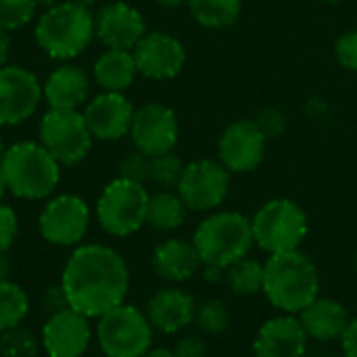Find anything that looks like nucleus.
Listing matches in <instances>:
<instances>
[{"label":"nucleus","instance_id":"obj_1","mask_svg":"<svg viewBox=\"0 0 357 357\" xmlns=\"http://www.w3.org/2000/svg\"><path fill=\"white\" fill-rule=\"evenodd\" d=\"M61 289L71 310L86 318H100L121 305L130 289L123 257L105 245H82L65 264Z\"/></svg>","mask_w":357,"mask_h":357},{"label":"nucleus","instance_id":"obj_2","mask_svg":"<svg viewBox=\"0 0 357 357\" xmlns=\"http://www.w3.org/2000/svg\"><path fill=\"white\" fill-rule=\"evenodd\" d=\"M264 295L284 314L305 310L320 297V274L312 257L299 249L270 255L264 264Z\"/></svg>","mask_w":357,"mask_h":357},{"label":"nucleus","instance_id":"obj_3","mask_svg":"<svg viewBox=\"0 0 357 357\" xmlns=\"http://www.w3.org/2000/svg\"><path fill=\"white\" fill-rule=\"evenodd\" d=\"M33 33L36 42L48 56L67 61L86 50L96 36L94 15L75 0L59 2L42 13Z\"/></svg>","mask_w":357,"mask_h":357},{"label":"nucleus","instance_id":"obj_4","mask_svg":"<svg viewBox=\"0 0 357 357\" xmlns=\"http://www.w3.org/2000/svg\"><path fill=\"white\" fill-rule=\"evenodd\" d=\"M61 165L38 142H17L0 159L6 190L19 199H46L59 184Z\"/></svg>","mask_w":357,"mask_h":357},{"label":"nucleus","instance_id":"obj_5","mask_svg":"<svg viewBox=\"0 0 357 357\" xmlns=\"http://www.w3.org/2000/svg\"><path fill=\"white\" fill-rule=\"evenodd\" d=\"M201 264L226 270L249 255L255 245L251 220L236 211H220L199 224L192 236Z\"/></svg>","mask_w":357,"mask_h":357},{"label":"nucleus","instance_id":"obj_6","mask_svg":"<svg viewBox=\"0 0 357 357\" xmlns=\"http://www.w3.org/2000/svg\"><path fill=\"white\" fill-rule=\"evenodd\" d=\"M253 238L270 255L297 251L307 236L310 224L305 211L291 199H272L251 218Z\"/></svg>","mask_w":357,"mask_h":357},{"label":"nucleus","instance_id":"obj_7","mask_svg":"<svg viewBox=\"0 0 357 357\" xmlns=\"http://www.w3.org/2000/svg\"><path fill=\"white\" fill-rule=\"evenodd\" d=\"M153 331L146 314L121 303L100 316L96 337L107 357H142L151 349Z\"/></svg>","mask_w":357,"mask_h":357},{"label":"nucleus","instance_id":"obj_8","mask_svg":"<svg viewBox=\"0 0 357 357\" xmlns=\"http://www.w3.org/2000/svg\"><path fill=\"white\" fill-rule=\"evenodd\" d=\"M149 192L144 184L117 178L105 186L96 203V218L105 232L113 236H130L146 224Z\"/></svg>","mask_w":357,"mask_h":357},{"label":"nucleus","instance_id":"obj_9","mask_svg":"<svg viewBox=\"0 0 357 357\" xmlns=\"http://www.w3.org/2000/svg\"><path fill=\"white\" fill-rule=\"evenodd\" d=\"M92 134L79 111H54L50 109L40 121V144L56 159L59 165L79 163L90 146Z\"/></svg>","mask_w":357,"mask_h":357},{"label":"nucleus","instance_id":"obj_10","mask_svg":"<svg viewBox=\"0 0 357 357\" xmlns=\"http://www.w3.org/2000/svg\"><path fill=\"white\" fill-rule=\"evenodd\" d=\"M178 195L192 211H209L224 203L230 190V172L211 159H199L184 167Z\"/></svg>","mask_w":357,"mask_h":357},{"label":"nucleus","instance_id":"obj_11","mask_svg":"<svg viewBox=\"0 0 357 357\" xmlns=\"http://www.w3.org/2000/svg\"><path fill=\"white\" fill-rule=\"evenodd\" d=\"M178 117L176 113L159 102H149L134 111L130 136L136 146V151L157 157L163 153H172L178 144Z\"/></svg>","mask_w":357,"mask_h":357},{"label":"nucleus","instance_id":"obj_12","mask_svg":"<svg viewBox=\"0 0 357 357\" xmlns=\"http://www.w3.org/2000/svg\"><path fill=\"white\" fill-rule=\"evenodd\" d=\"M40 234L59 247H69L79 243L90 224L88 205L75 195H61L46 203L40 213Z\"/></svg>","mask_w":357,"mask_h":357},{"label":"nucleus","instance_id":"obj_13","mask_svg":"<svg viewBox=\"0 0 357 357\" xmlns=\"http://www.w3.org/2000/svg\"><path fill=\"white\" fill-rule=\"evenodd\" d=\"M268 138L253 119L230 123L218 140L220 163L234 174H247L259 167L266 155Z\"/></svg>","mask_w":357,"mask_h":357},{"label":"nucleus","instance_id":"obj_14","mask_svg":"<svg viewBox=\"0 0 357 357\" xmlns=\"http://www.w3.org/2000/svg\"><path fill=\"white\" fill-rule=\"evenodd\" d=\"M42 98L38 77L19 65L0 67V126H17L33 115Z\"/></svg>","mask_w":357,"mask_h":357},{"label":"nucleus","instance_id":"obj_15","mask_svg":"<svg viewBox=\"0 0 357 357\" xmlns=\"http://www.w3.org/2000/svg\"><path fill=\"white\" fill-rule=\"evenodd\" d=\"M132 54L138 73L151 79H172L186 63V50L182 42L163 31L144 33V38L134 46Z\"/></svg>","mask_w":357,"mask_h":357},{"label":"nucleus","instance_id":"obj_16","mask_svg":"<svg viewBox=\"0 0 357 357\" xmlns=\"http://www.w3.org/2000/svg\"><path fill=\"white\" fill-rule=\"evenodd\" d=\"M94 31L107 48L134 50L146 33V23L140 10L132 4L109 2L94 15Z\"/></svg>","mask_w":357,"mask_h":357},{"label":"nucleus","instance_id":"obj_17","mask_svg":"<svg viewBox=\"0 0 357 357\" xmlns=\"http://www.w3.org/2000/svg\"><path fill=\"white\" fill-rule=\"evenodd\" d=\"M42 345L48 357H82L90 345L88 318L71 307L52 314L42 328Z\"/></svg>","mask_w":357,"mask_h":357},{"label":"nucleus","instance_id":"obj_18","mask_svg":"<svg viewBox=\"0 0 357 357\" xmlns=\"http://www.w3.org/2000/svg\"><path fill=\"white\" fill-rule=\"evenodd\" d=\"M84 117L92 138L119 140L130 134L134 107L121 92H102L86 105Z\"/></svg>","mask_w":357,"mask_h":357},{"label":"nucleus","instance_id":"obj_19","mask_svg":"<svg viewBox=\"0 0 357 357\" xmlns=\"http://www.w3.org/2000/svg\"><path fill=\"white\" fill-rule=\"evenodd\" d=\"M307 333L293 314L268 320L253 343L255 357H303L307 349Z\"/></svg>","mask_w":357,"mask_h":357},{"label":"nucleus","instance_id":"obj_20","mask_svg":"<svg viewBox=\"0 0 357 357\" xmlns=\"http://www.w3.org/2000/svg\"><path fill=\"white\" fill-rule=\"evenodd\" d=\"M197 303L180 289H163L149 299L146 318L151 326L159 333L174 335L184 331L195 322Z\"/></svg>","mask_w":357,"mask_h":357},{"label":"nucleus","instance_id":"obj_21","mask_svg":"<svg viewBox=\"0 0 357 357\" xmlns=\"http://www.w3.org/2000/svg\"><path fill=\"white\" fill-rule=\"evenodd\" d=\"M90 92L88 75L77 65L56 67L42 86V96L54 111H77Z\"/></svg>","mask_w":357,"mask_h":357},{"label":"nucleus","instance_id":"obj_22","mask_svg":"<svg viewBox=\"0 0 357 357\" xmlns=\"http://www.w3.org/2000/svg\"><path fill=\"white\" fill-rule=\"evenodd\" d=\"M151 264L155 274L167 282L188 280L203 266L197 247L184 238H167L161 245H157Z\"/></svg>","mask_w":357,"mask_h":357},{"label":"nucleus","instance_id":"obj_23","mask_svg":"<svg viewBox=\"0 0 357 357\" xmlns=\"http://www.w3.org/2000/svg\"><path fill=\"white\" fill-rule=\"evenodd\" d=\"M299 322L310 339L328 343V341H339L351 320L341 301L318 297L305 310L299 312Z\"/></svg>","mask_w":357,"mask_h":357},{"label":"nucleus","instance_id":"obj_24","mask_svg":"<svg viewBox=\"0 0 357 357\" xmlns=\"http://www.w3.org/2000/svg\"><path fill=\"white\" fill-rule=\"evenodd\" d=\"M136 61L132 50H105L94 63V77L105 92H123L136 77Z\"/></svg>","mask_w":357,"mask_h":357},{"label":"nucleus","instance_id":"obj_25","mask_svg":"<svg viewBox=\"0 0 357 357\" xmlns=\"http://www.w3.org/2000/svg\"><path fill=\"white\" fill-rule=\"evenodd\" d=\"M186 203L178 192L161 190L157 195L149 197V209H146V224L161 232L178 230L186 220Z\"/></svg>","mask_w":357,"mask_h":357},{"label":"nucleus","instance_id":"obj_26","mask_svg":"<svg viewBox=\"0 0 357 357\" xmlns=\"http://www.w3.org/2000/svg\"><path fill=\"white\" fill-rule=\"evenodd\" d=\"M188 8L203 27L224 29L238 21L243 0H188Z\"/></svg>","mask_w":357,"mask_h":357},{"label":"nucleus","instance_id":"obj_27","mask_svg":"<svg viewBox=\"0 0 357 357\" xmlns=\"http://www.w3.org/2000/svg\"><path fill=\"white\" fill-rule=\"evenodd\" d=\"M226 282L232 293L241 297H251L264 291V264L243 257L226 268Z\"/></svg>","mask_w":357,"mask_h":357},{"label":"nucleus","instance_id":"obj_28","mask_svg":"<svg viewBox=\"0 0 357 357\" xmlns=\"http://www.w3.org/2000/svg\"><path fill=\"white\" fill-rule=\"evenodd\" d=\"M29 312V299L25 291L10 282V280H0V333L19 326Z\"/></svg>","mask_w":357,"mask_h":357},{"label":"nucleus","instance_id":"obj_29","mask_svg":"<svg viewBox=\"0 0 357 357\" xmlns=\"http://www.w3.org/2000/svg\"><path fill=\"white\" fill-rule=\"evenodd\" d=\"M184 161L172 153H163L157 157H151V180L161 186L163 190H172L178 188L182 174H184Z\"/></svg>","mask_w":357,"mask_h":357},{"label":"nucleus","instance_id":"obj_30","mask_svg":"<svg viewBox=\"0 0 357 357\" xmlns=\"http://www.w3.org/2000/svg\"><path fill=\"white\" fill-rule=\"evenodd\" d=\"M195 324L199 326L201 333L222 335L230 324V312L224 301H218V299L203 301L201 305H197Z\"/></svg>","mask_w":357,"mask_h":357},{"label":"nucleus","instance_id":"obj_31","mask_svg":"<svg viewBox=\"0 0 357 357\" xmlns=\"http://www.w3.org/2000/svg\"><path fill=\"white\" fill-rule=\"evenodd\" d=\"M0 354H2V357H36L38 341L29 331L15 326V328H8L2 333Z\"/></svg>","mask_w":357,"mask_h":357},{"label":"nucleus","instance_id":"obj_32","mask_svg":"<svg viewBox=\"0 0 357 357\" xmlns=\"http://www.w3.org/2000/svg\"><path fill=\"white\" fill-rule=\"evenodd\" d=\"M36 8V0H0V29L13 31L27 25Z\"/></svg>","mask_w":357,"mask_h":357},{"label":"nucleus","instance_id":"obj_33","mask_svg":"<svg viewBox=\"0 0 357 357\" xmlns=\"http://www.w3.org/2000/svg\"><path fill=\"white\" fill-rule=\"evenodd\" d=\"M119 178L144 184L146 180H151V157L140 151L128 153L119 163Z\"/></svg>","mask_w":357,"mask_h":357},{"label":"nucleus","instance_id":"obj_34","mask_svg":"<svg viewBox=\"0 0 357 357\" xmlns=\"http://www.w3.org/2000/svg\"><path fill=\"white\" fill-rule=\"evenodd\" d=\"M253 121L259 126V130L264 132L266 138H278V136L287 130V115H284L280 109H276V107H266V109H261V111L255 115Z\"/></svg>","mask_w":357,"mask_h":357},{"label":"nucleus","instance_id":"obj_35","mask_svg":"<svg viewBox=\"0 0 357 357\" xmlns=\"http://www.w3.org/2000/svg\"><path fill=\"white\" fill-rule=\"evenodd\" d=\"M335 54H337V61L341 63V67H345L349 71H357V29L343 33L337 40Z\"/></svg>","mask_w":357,"mask_h":357},{"label":"nucleus","instance_id":"obj_36","mask_svg":"<svg viewBox=\"0 0 357 357\" xmlns=\"http://www.w3.org/2000/svg\"><path fill=\"white\" fill-rule=\"evenodd\" d=\"M17 230H19L17 213L8 205L0 203V253H6L10 249V245L17 238Z\"/></svg>","mask_w":357,"mask_h":357},{"label":"nucleus","instance_id":"obj_37","mask_svg":"<svg viewBox=\"0 0 357 357\" xmlns=\"http://www.w3.org/2000/svg\"><path fill=\"white\" fill-rule=\"evenodd\" d=\"M207 343L201 337H184L174 347L176 357H207Z\"/></svg>","mask_w":357,"mask_h":357},{"label":"nucleus","instance_id":"obj_38","mask_svg":"<svg viewBox=\"0 0 357 357\" xmlns=\"http://www.w3.org/2000/svg\"><path fill=\"white\" fill-rule=\"evenodd\" d=\"M42 305H44V310L52 316V314H56V312H63V310H67L69 307V303H67V297H65V291L61 289V287H54V289H48L46 293H44V297H42Z\"/></svg>","mask_w":357,"mask_h":357},{"label":"nucleus","instance_id":"obj_39","mask_svg":"<svg viewBox=\"0 0 357 357\" xmlns=\"http://www.w3.org/2000/svg\"><path fill=\"white\" fill-rule=\"evenodd\" d=\"M341 345H343V354H345V357H357V318L349 322L347 331L343 333Z\"/></svg>","mask_w":357,"mask_h":357},{"label":"nucleus","instance_id":"obj_40","mask_svg":"<svg viewBox=\"0 0 357 357\" xmlns=\"http://www.w3.org/2000/svg\"><path fill=\"white\" fill-rule=\"evenodd\" d=\"M10 36H8V31H4V29H0V65H6V61H8V54H10Z\"/></svg>","mask_w":357,"mask_h":357},{"label":"nucleus","instance_id":"obj_41","mask_svg":"<svg viewBox=\"0 0 357 357\" xmlns=\"http://www.w3.org/2000/svg\"><path fill=\"white\" fill-rule=\"evenodd\" d=\"M222 272H224V270H220V268H209V266H205V280H209V282H218Z\"/></svg>","mask_w":357,"mask_h":357},{"label":"nucleus","instance_id":"obj_42","mask_svg":"<svg viewBox=\"0 0 357 357\" xmlns=\"http://www.w3.org/2000/svg\"><path fill=\"white\" fill-rule=\"evenodd\" d=\"M142 357H176V356H174V351H172V349H163V347H161V349L146 351Z\"/></svg>","mask_w":357,"mask_h":357},{"label":"nucleus","instance_id":"obj_43","mask_svg":"<svg viewBox=\"0 0 357 357\" xmlns=\"http://www.w3.org/2000/svg\"><path fill=\"white\" fill-rule=\"evenodd\" d=\"M157 4L165 6V8H178L182 4H188V0H155Z\"/></svg>","mask_w":357,"mask_h":357},{"label":"nucleus","instance_id":"obj_44","mask_svg":"<svg viewBox=\"0 0 357 357\" xmlns=\"http://www.w3.org/2000/svg\"><path fill=\"white\" fill-rule=\"evenodd\" d=\"M6 259H4V253H0V280H4V276H6Z\"/></svg>","mask_w":357,"mask_h":357},{"label":"nucleus","instance_id":"obj_45","mask_svg":"<svg viewBox=\"0 0 357 357\" xmlns=\"http://www.w3.org/2000/svg\"><path fill=\"white\" fill-rule=\"evenodd\" d=\"M36 4L42 6V8H50V6L59 4V0H36Z\"/></svg>","mask_w":357,"mask_h":357},{"label":"nucleus","instance_id":"obj_46","mask_svg":"<svg viewBox=\"0 0 357 357\" xmlns=\"http://www.w3.org/2000/svg\"><path fill=\"white\" fill-rule=\"evenodd\" d=\"M4 195H6V184H4V180H2V176H0V201L4 199Z\"/></svg>","mask_w":357,"mask_h":357},{"label":"nucleus","instance_id":"obj_47","mask_svg":"<svg viewBox=\"0 0 357 357\" xmlns=\"http://www.w3.org/2000/svg\"><path fill=\"white\" fill-rule=\"evenodd\" d=\"M75 2H77V4H82V6H86V8H90L94 0H75Z\"/></svg>","mask_w":357,"mask_h":357},{"label":"nucleus","instance_id":"obj_48","mask_svg":"<svg viewBox=\"0 0 357 357\" xmlns=\"http://www.w3.org/2000/svg\"><path fill=\"white\" fill-rule=\"evenodd\" d=\"M324 2H328V4H341V2H345V0H324Z\"/></svg>","mask_w":357,"mask_h":357},{"label":"nucleus","instance_id":"obj_49","mask_svg":"<svg viewBox=\"0 0 357 357\" xmlns=\"http://www.w3.org/2000/svg\"><path fill=\"white\" fill-rule=\"evenodd\" d=\"M2 155H4V144H2V136H0V159H2Z\"/></svg>","mask_w":357,"mask_h":357},{"label":"nucleus","instance_id":"obj_50","mask_svg":"<svg viewBox=\"0 0 357 357\" xmlns=\"http://www.w3.org/2000/svg\"><path fill=\"white\" fill-rule=\"evenodd\" d=\"M356 270H357V253H356Z\"/></svg>","mask_w":357,"mask_h":357},{"label":"nucleus","instance_id":"obj_51","mask_svg":"<svg viewBox=\"0 0 357 357\" xmlns=\"http://www.w3.org/2000/svg\"><path fill=\"white\" fill-rule=\"evenodd\" d=\"M0 67H4V65H0Z\"/></svg>","mask_w":357,"mask_h":357},{"label":"nucleus","instance_id":"obj_52","mask_svg":"<svg viewBox=\"0 0 357 357\" xmlns=\"http://www.w3.org/2000/svg\"><path fill=\"white\" fill-rule=\"evenodd\" d=\"M303 357H307V356H303Z\"/></svg>","mask_w":357,"mask_h":357}]
</instances>
